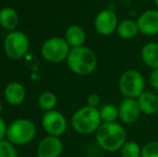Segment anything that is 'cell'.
<instances>
[{"instance_id":"cell-10","label":"cell","mask_w":158,"mask_h":157,"mask_svg":"<svg viewBox=\"0 0 158 157\" xmlns=\"http://www.w3.org/2000/svg\"><path fill=\"white\" fill-rule=\"evenodd\" d=\"M142 115L137 99L124 97L118 105V119L123 125H132Z\"/></svg>"},{"instance_id":"cell-15","label":"cell","mask_w":158,"mask_h":157,"mask_svg":"<svg viewBox=\"0 0 158 157\" xmlns=\"http://www.w3.org/2000/svg\"><path fill=\"white\" fill-rule=\"evenodd\" d=\"M141 60L151 70L158 69V42H146L140 51Z\"/></svg>"},{"instance_id":"cell-13","label":"cell","mask_w":158,"mask_h":157,"mask_svg":"<svg viewBox=\"0 0 158 157\" xmlns=\"http://www.w3.org/2000/svg\"><path fill=\"white\" fill-rule=\"evenodd\" d=\"M3 96L6 101L10 105H19L26 98V88L19 82H10L4 87Z\"/></svg>"},{"instance_id":"cell-2","label":"cell","mask_w":158,"mask_h":157,"mask_svg":"<svg viewBox=\"0 0 158 157\" xmlns=\"http://www.w3.org/2000/svg\"><path fill=\"white\" fill-rule=\"evenodd\" d=\"M66 61L70 71L80 76L92 74L98 66V57L95 51L86 45L71 48Z\"/></svg>"},{"instance_id":"cell-9","label":"cell","mask_w":158,"mask_h":157,"mask_svg":"<svg viewBox=\"0 0 158 157\" xmlns=\"http://www.w3.org/2000/svg\"><path fill=\"white\" fill-rule=\"evenodd\" d=\"M42 127L48 136L61 137L68 128L66 116L57 110L44 112L42 116Z\"/></svg>"},{"instance_id":"cell-28","label":"cell","mask_w":158,"mask_h":157,"mask_svg":"<svg viewBox=\"0 0 158 157\" xmlns=\"http://www.w3.org/2000/svg\"><path fill=\"white\" fill-rule=\"evenodd\" d=\"M2 110H3V105H2V102L0 101V113L2 112Z\"/></svg>"},{"instance_id":"cell-27","label":"cell","mask_w":158,"mask_h":157,"mask_svg":"<svg viewBox=\"0 0 158 157\" xmlns=\"http://www.w3.org/2000/svg\"><path fill=\"white\" fill-rule=\"evenodd\" d=\"M153 2H154L155 6H156V9H158V0H153Z\"/></svg>"},{"instance_id":"cell-12","label":"cell","mask_w":158,"mask_h":157,"mask_svg":"<svg viewBox=\"0 0 158 157\" xmlns=\"http://www.w3.org/2000/svg\"><path fill=\"white\" fill-rule=\"evenodd\" d=\"M64 152V143L60 137L46 136L41 139L37 147L38 157H60Z\"/></svg>"},{"instance_id":"cell-14","label":"cell","mask_w":158,"mask_h":157,"mask_svg":"<svg viewBox=\"0 0 158 157\" xmlns=\"http://www.w3.org/2000/svg\"><path fill=\"white\" fill-rule=\"evenodd\" d=\"M141 113L152 116L158 113V95L154 90H145L137 99Z\"/></svg>"},{"instance_id":"cell-7","label":"cell","mask_w":158,"mask_h":157,"mask_svg":"<svg viewBox=\"0 0 158 157\" xmlns=\"http://www.w3.org/2000/svg\"><path fill=\"white\" fill-rule=\"evenodd\" d=\"M70 51L71 48L64 38L61 37H52L46 39L41 46L42 57L52 64H60L66 61Z\"/></svg>"},{"instance_id":"cell-21","label":"cell","mask_w":158,"mask_h":157,"mask_svg":"<svg viewBox=\"0 0 158 157\" xmlns=\"http://www.w3.org/2000/svg\"><path fill=\"white\" fill-rule=\"evenodd\" d=\"M142 147L133 140H127L119 153L122 157H141Z\"/></svg>"},{"instance_id":"cell-18","label":"cell","mask_w":158,"mask_h":157,"mask_svg":"<svg viewBox=\"0 0 158 157\" xmlns=\"http://www.w3.org/2000/svg\"><path fill=\"white\" fill-rule=\"evenodd\" d=\"M140 34L137 19H125L119 21L116 29V35L123 40H131Z\"/></svg>"},{"instance_id":"cell-6","label":"cell","mask_w":158,"mask_h":157,"mask_svg":"<svg viewBox=\"0 0 158 157\" xmlns=\"http://www.w3.org/2000/svg\"><path fill=\"white\" fill-rule=\"evenodd\" d=\"M29 38L21 30L9 32L3 41V51L6 57L12 60L22 59L29 50Z\"/></svg>"},{"instance_id":"cell-8","label":"cell","mask_w":158,"mask_h":157,"mask_svg":"<svg viewBox=\"0 0 158 157\" xmlns=\"http://www.w3.org/2000/svg\"><path fill=\"white\" fill-rule=\"evenodd\" d=\"M118 17L112 9H103L99 11L94 19V28L99 36L110 37L113 34H116L118 26Z\"/></svg>"},{"instance_id":"cell-16","label":"cell","mask_w":158,"mask_h":157,"mask_svg":"<svg viewBox=\"0 0 158 157\" xmlns=\"http://www.w3.org/2000/svg\"><path fill=\"white\" fill-rule=\"evenodd\" d=\"M64 40L69 44L71 48H80L85 45V42L87 40V35L83 27L80 25H70L64 31Z\"/></svg>"},{"instance_id":"cell-25","label":"cell","mask_w":158,"mask_h":157,"mask_svg":"<svg viewBox=\"0 0 158 157\" xmlns=\"http://www.w3.org/2000/svg\"><path fill=\"white\" fill-rule=\"evenodd\" d=\"M101 102V98L97 93H92L86 98V105H89L93 108H98Z\"/></svg>"},{"instance_id":"cell-17","label":"cell","mask_w":158,"mask_h":157,"mask_svg":"<svg viewBox=\"0 0 158 157\" xmlns=\"http://www.w3.org/2000/svg\"><path fill=\"white\" fill-rule=\"evenodd\" d=\"M19 13L11 6H4L0 10V26L4 30L11 32L16 30L19 25Z\"/></svg>"},{"instance_id":"cell-22","label":"cell","mask_w":158,"mask_h":157,"mask_svg":"<svg viewBox=\"0 0 158 157\" xmlns=\"http://www.w3.org/2000/svg\"><path fill=\"white\" fill-rule=\"evenodd\" d=\"M0 157H19V153L12 143L8 140L0 141Z\"/></svg>"},{"instance_id":"cell-1","label":"cell","mask_w":158,"mask_h":157,"mask_svg":"<svg viewBox=\"0 0 158 157\" xmlns=\"http://www.w3.org/2000/svg\"><path fill=\"white\" fill-rule=\"evenodd\" d=\"M97 145L106 153L119 152L127 141V131L118 122L102 123L95 134Z\"/></svg>"},{"instance_id":"cell-20","label":"cell","mask_w":158,"mask_h":157,"mask_svg":"<svg viewBox=\"0 0 158 157\" xmlns=\"http://www.w3.org/2000/svg\"><path fill=\"white\" fill-rule=\"evenodd\" d=\"M102 123H114L118 119V105L106 103L99 109Z\"/></svg>"},{"instance_id":"cell-11","label":"cell","mask_w":158,"mask_h":157,"mask_svg":"<svg viewBox=\"0 0 158 157\" xmlns=\"http://www.w3.org/2000/svg\"><path fill=\"white\" fill-rule=\"evenodd\" d=\"M137 24L139 31L145 37L158 35V9H148L138 16Z\"/></svg>"},{"instance_id":"cell-24","label":"cell","mask_w":158,"mask_h":157,"mask_svg":"<svg viewBox=\"0 0 158 157\" xmlns=\"http://www.w3.org/2000/svg\"><path fill=\"white\" fill-rule=\"evenodd\" d=\"M148 84L155 93H158V69L151 70L148 74Z\"/></svg>"},{"instance_id":"cell-26","label":"cell","mask_w":158,"mask_h":157,"mask_svg":"<svg viewBox=\"0 0 158 157\" xmlns=\"http://www.w3.org/2000/svg\"><path fill=\"white\" fill-rule=\"evenodd\" d=\"M6 132H8V125L6 121L0 116V141L6 140Z\"/></svg>"},{"instance_id":"cell-23","label":"cell","mask_w":158,"mask_h":157,"mask_svg":"<svg viewBox=\"0 0 158 157\" xmlns=\"http://www.w3.org/2000/svg\"><path fill=\"white\" fill-rule=\"evenodd\" d=\"M141 157H158V140H152L142 145Z\"/></svg>"},{"instance_id":"cell-4","label":"cell","mask_w":158,"mask_h":157,"mask_svg":"<svg viewBox=\"0 0 158 157\" xmlns=\"http://www.w3.org/2000/svg\"><path fill=\"white\" fill-rule=\"evenodd\" d=\"M35 136L37 127L29 118H16L8 125L6 140L15 147L29 144Z\"/></svg>"},{"instance_id":"cell-5","label":"cell","mask_w":158,"mask_h":157,"mask_svg":"<svg viewBox=\"0 0 158 157\" xmlns=\"http://www.w3.org/2000/svg\"><path fill=\"white\" fill-rule=\"evenodd\" d=\"M117 86L125 98L138 99L146 90V80L139 70L127 69L119 76Z\"/></svg>"},{"instance_id":"cell-19","label":"cell","mask_w":158,"mask_h":157,"mask_svg":"<svg viewBox=\"0 0 158 157\" xmlns=\"http://www.w3.org/2000/svg\"><path fill=\"white\" fill-rule=\"evenodd\" d=\"M58 102L57 96L51 90H44L38 97V105L44 112H48L55 110Z\"/></svg>"},{"instance_id":"cell-3","label":"cell","mask_w":158,"mask_h":157,"mask_svg":"<svg viewBox=\"0 0 158 157\" xmlns=\"http://www.w3.org/2000/svg\"><path fill=\"white\" fill-rule=\"evenodd\" d=\"M101 124L99 109L89 105H84L77 109L71 118V127L77 134L82 136L96 134Z\"/></svg>"}]
</instances>
